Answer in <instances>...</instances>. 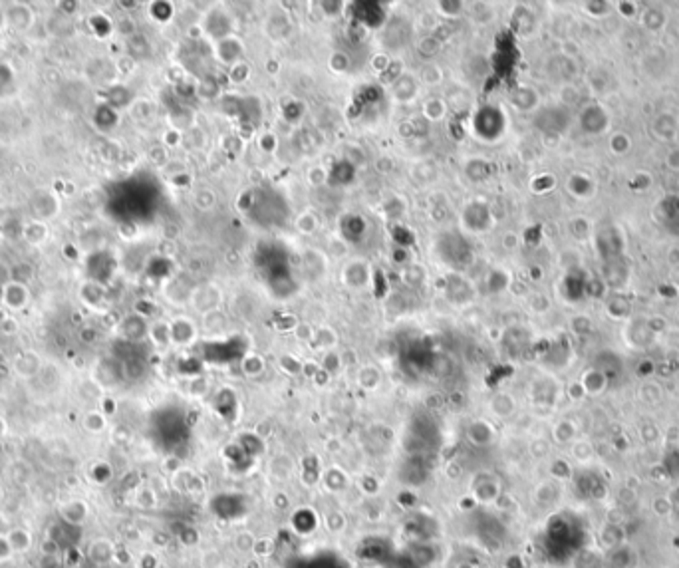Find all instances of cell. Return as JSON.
I'll return each instance as SVG.
<instances>
[{
  "label": "cell",
  "instance_id": "ffe728a7",
  "mask_svg": "<svg viewBox=\"0 0 679 568\" xmlns=\"http://www.w3.org/2000/svg\"><path fill=\"white\" fill-rule=\"evenodd\" d=\"M348 64H349V60L344 52H334V54H332L330 66L334 68L336 72H344V70L348 68Z\"/></svg>",
  "mask_w": 679,
  "mask_h": 568
},
{
  "label": "cell",
  "instance_id": "ac0fdd59",
  "mask_svg": "<svg viewBox=\"0 0 679 568\" xmlns=\"http://www.w3.org/2000/svg\"><path fill=\"white\" fill-rule=\"evenodd\" d=\"M272 551H274V542L270 540V538H256V545H254V554H259V556H268V554H272Z\"/></svg>",
  "mask_w": 679,
  "mask_h": 568
},
{
  "label": "cell",
  "instance_id": "d4e9b609",
  "mask_svg": "<svg viewBox=\"0 0 679 568\" xmlns=\"http://www.w3.org/2000/svg\"><path fill=\"white\" fill-rule=\"evenodd\" d=\"M324 179H326V173H324V169L314 168V169H310V171H308V181H310L312 185H322L324 183Z\"/></svg>",
  "mask_w": 679,
  "mask_h": 568
},
{
  "label": "cell",
  "instance_id": "30bf717a",
  "mask_svg": "<svg viewBox=\"0 0 679 568\" xmlns=\"http://www.w3.org/2000/svg\"><path fill=\"white\" fill-rule=\"evenodd\" d=\"M314 342L318 348L328 350V348H334L338 344V336H336V332L332 328H320L314 334Z\"/></svg>",
  "mask_w": 679,
  "mask_h": 568
},
{
  "label": "cell",
  "instance_id": "52a82bcc",
  "mask_svg": "<svg viewBox=\"0 0 679 568\" xmlns=\"http://www.w3.org/2000/svg\"><path fill=\"white\" fill-rule=\"evenodd\" d=\"M394 94H396V98H399V100H409L415 94V82L407 74H403L398 82L394 84Z\"/></svg>",
  "mask_w": 679,
  "mask_h": 568
},
{
  "label": "cell",
  "instance_id": "484cf974",
  "mask_svg": "<svg viewBox=\"0 0 679 568\" xmlns=\"http://www.w3.org/2000/svg\"><path fill=\"white\" fill-rule=\"evenodd\" d=\"M203 90H205V98H215L216 94H219V85H216L213 78H205Z\"/></svg>",
  "mask_w": 679,
  "mask_h": 568
},
{
  "label": "cell",
  "instance_id": "ba28073f",
  "mask_svg": "<svg viewBox=\"0 0 679 568\" xmlns=\"http://www.w3.org/2000/svg\"><path fill=\"white\" fill-rule=\"evenodd\" d=\"M358 382L365 389H376L378 384H380V372L374 368V366H364V368L360 369V374H358Z\"/></svg>",
  "mask_w": 679,
  "mask_h": 568
},
{
  "label": "cell",
  "instance_id": "d6986e66",
  "mask_svg": "<svg viewBox=\"0 0 679 568\" xmlns=\"http://www.w3.org/2000/svg\"><path fill=\"white\" fill-rule=\"evenodd\" d=\"M296 225H298V229L302 231V233L308 234V233H312V231H314L318 223H316V217L312 215V213H304V215L298 219V223H296Z\"/></svg>",
  "mask_w": 679,
  "mask_h": 568
},
{
  "label": "cell",
  "instance_id": "83f0119b",
  "mask_svg": "<svg viewBox=\"0 0 679 568\" xmlns=\"http://www.w3.org/2000/svg\"><path fill=\"white\" fill-rule=\"evenodd\" d=\"M459 568H473V567H471V565H467V562H463V565H461Z\"/></svg>",
  "mask_w": 679,
  "mask_h": 568
},
{
  "label": "cell",
  "instance_id": "6da1fadb",
  "mask_svg": "<svg viewBox=\"0 0 679 568\" xmlns=\"http://www.w3.org/2000/svg\"><path fill=\"white\" fill-rule=\"evenodd\" d=\"M241 56H243V46L239 40L234 38H223L219 40V58L227 64H236L241 62Z\"/></svg>",
  "mask_w": 679,
  "mask_h": 568
},
{
  "label": "cell",
  "instance_id": "4fadbf2b",
  "mask_svg": "<svg viewBox=\"0 0 679 568\" xmlns=\"http://www.w3.org/2000/svg\"><path fill=\"white\" fill-rule=\"evenodd\" d=\"M340 368H342V356L336 350L326 352V356L322 360V369L330 376V374H336Z\"/></svg>",
  "mask_w": 679,
  "mask_h": 568
},
{
  "label": "cell",
  "instance_id": "7402d4cb",
  "mask_svg": "<svg viewBox=\"0 0 679 568\" xmlns=\"http://www.w3.org/2000/svg\"><path fill=\"white\" fill-rule=\"evenodd\" d=\"M417 50L421 52L423 56H433L435 52H437V40L435 38H425V40H421L419 42V46H417Z\"/></svg>",
  "mask_w": 679,
  "mask_h": 568
},
{
  "label": "cell",
  "instance_id": "9c48e42d",
  "mask_svg": "<svg viewBox=\"0 0 679 568\" xmlns=\"http://www.w3.org/2000/svg\"><path fill=\"white\" fill-rule=\"evenodd\" d=\"M475 499L483 503H493L495 499H498V487L493 481H485L475 489Z\"/></svg>",
  "mask_w": 679,
  "mask_h": 568
},
{
  "label": "cell",
  "instance_id": "4316f807",
  "mask_svg": "<svg viewBox=\"0 0 679 568\" xmlns=\"http://www.w3.org/2000/svg\"><path fill=\"white\" fill-rule=\"evenodd\" d=\"M259 145H261V150L263 151L270 153V151L276 148V137H274V135H270V134L263 135V137H261V141H259Z\"/></svg>",
  "mask_w": 679,
  "mask_h": 568
},
{
  "label": "cell",
  "instance_id": "5bb4252c",
  "mask_svg": "<svg viewBox=\"0 0 679 568\" xmlns=\"http://www.w3.org/2000/svg\"><path fill=\"white\" fill-rule=\"evenodd\" d=\"M574 425L570 423V421H560L556 427H554V439L558 441V443H568V441H572L574 439Z\"/></svg>",
  "mask_w": 679,
  "mask_h": 568
},
{
  "label": "cell",
  "instance_id": "7a4b0ae2",
  "mask_svg": "<svg viewBox=\"0 0 679 568\" xmlns=\"http://www.w3.org/2000/svg\"><path fill=\"white\" fill-rule=\"evenodd\" d=\"M491 412L498 418H509L514 412V400L509 394H497L491 400Z\"/></svg>",
  "mask_w": 679,
  "mask_h": 568
},
{
  "label": "cell",
  "instance_id": "cb8c5ba5",
  "mask_svg": "<svg viewBox=\"0 0 679 568\" xmlns=\"http://www.w3.org/2000/svg\"><path fill=\"white\" fill-rule=\"evenodd\" d=\"M439 8H449L447 12V17H457V14H461V8H463V4L461 2H439L437 4Z\"/></svg>",
  "mask_w": 679,
  "mask_h": 568
},
{
  "label": "cell",
  "instance_id": "8fae6325",
  "mask_svg": "<svg viewBox=\"0 0 679 568\" xmlns=\"http://www.w3.org/2000/svg\"><path fill=\"white\" fill-rule=\"evenodd\" d=\"M8 545L14 551H26L30 547V535L22 529H14V533L8 536Z\"/></svg>",
  "mask_w": 679,
  "mask_h": 568
},
{
  "label": "cell",
  "instance_id": "8992f818",
  "mask_svg": "<svg viewBox=\"0 0 679 568\" xmlns=\"http://www.w3.org/2000/svg\"><path fill=\"white\" fill-rule=\"evenodd\" d=\"M445 114H447V105L443 100H427L423 105V116L429 121H439Z\"/></svg>",
  "mask_w": 679,
  "mask_h": 568
},
{
  "label": "cell",
  "instance_id": "e0dca14e",
  "mask_svg": "<svg viewBox=\"0 0 679 568\" xmlns=\"http://www.w3.org/2000/svg\"><path fill=\"white\" fill-rule=\"evenodd\" d=\"M281 366L286 374H292V376H296V374H300L304 369V364L300 362L298 358H294V356H282Z\"/></svg>",
  "mask_w": 679,
  "mask_h": 568
},
{
  "label": "cell",
  "instance_id": "5b68a950",
  "mask_svg": "<svg viewBox=\"0 0 679 568\" xmlns=\"http://www.w3.org/2000/svg\"><path fill=\"white\" fill-rule=\"evenodd\" d=\"M324 527L330 531V533H334V535H338V533H342L344 529H346V517H344V513H340V511H328L326 515H324Z\"/></svg>",
  "mask_w": 679,
  "mask_h": 568
},
{
  "label": "cell",
  "instance_id": "3957f363",
  "mask_svg": "<svg viewBox=\"0 0 679 568\" xmlns=\"http://www.w3.org/2000/svg\"><path fill=\"white\" fill-rule=\"evenodd\" d=\"M195 326L191 324V322H187V320H179L173 328H171V338L175 340V342H179V344H187V342H191L193 338H195Z\"/></svg>",
  "mask_w": 679,
  "mask_h": 568
},
{
  "label": "cell",
  "instance_id": "44dd1931",
  "mask_svg": "<svg viewBox=\"0 0 679 568\" xmlns=\"http://www.w3.org/2000/svg\"><path fill=\"white\" fill-rule=\"evenodd\" d=\"M195 205H199L201 209H211L215 205V193L211 191H201L199 197H195Z\"/></svg>",
  "mask_w": 679,
  "mask_h": 568
},
{
  "label": "cell",
  "instance_id": "2e32d148",
  "mask_svg": "<svg viewBox=\"0 0 679 568\" xmlns=\"http://www.w3.org/2000/svg\"><path fill=\"white\" fill-rule=\"evenodd\" d=\"M249 72H250L249 64L241 60V62H236V64H232L231 66L229 78H231V82H234V84H241V82H245V80L249 78Z\"/></svg>",
  "mask_w": 679,
  "mask_h": 568
},
{
  "label": "cell",
  "instance_id": "7c38bea8",
  "mask_svg": "<svg viewBox=\"0 0 679 568\" xmlns=\"http://www.w3.org/2000/svg\"><path fill=\"white\" fill-rule=\"evenodd\" d=\"M256 545V536L252 535L250 531H241L239 535L234 536V547L241 552H252Z\"/></svg>",
  "mask_w": 679,
  "mask_h": 568
},
{
  "label": "cell",
  "instance_id": "603a6c76",
  "mask_svg": "<svg viewBox=\"0 0 679 568\" xmlns=\"http://www.w3.org/2000/svg\"><path fill=\"white\" fill-rule=\"evenodd\" d=\"M294 334H296V338L302 340V342H310V340H314V332H312V328H310L308 324H298V326L294 328Z\"/></svg>",
  "mask_w": 679,
  "mask_h": 568
},
{
  "label": "cell",
  "instance_id": "9a60e30c",
  "mask_svg": "<svg viewBox=\"0 0 679 568\" xmlns=\"http://www.w3.org/2000/svg\"><path fill=\"white\" fill-rule=\"evenodd\" d=\"M421 80L429 85L439 84L443 80V72H441V68L435 66V64H427V66H423V70H421Z\"/></svg>",
  "mask_w": 679,
  "mask_h": 568
},
{
  "label": "cell",
  "instance_id": "277c9868",
  "mask_svg": "<svg viewBox=\"0 0 679 568\" xmlns=\"http://www.w3.org/2000/svg\"><path fill=\"white\" fill-rule=\"evenodd\" d=\"M265 358L263 356H259V354H250V356H247L245 360H243V364H241V368H243V374L245 376H249V378H256V376H261L263 372H265Z\"/></svg>",
  "mask_w": 679,
  "mask_h": 568
}]
</instances>
